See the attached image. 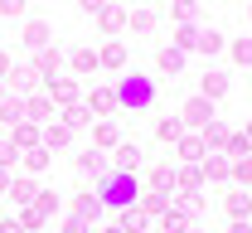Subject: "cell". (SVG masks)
Listing matches in <instances>:
<instances>
[{"label": "cell", "mask_w": 252, "mask_h": 233, "mask_svg": "<svg viewBox=\"0 0 252 233\" xmlns=\"http://www.w3.org/2000/svg\"><path fill=\"white\" fill-rule=\"evenodd\" d=\"M5 88L15 93V98H30V93H39V78H34V68H10V78H5Z\"/></svg>", "instance_id": "obj_11"}, {"label": "cell", "mask_w": 252, "mask_h": 233, "mask_svg": "<svg viewBox=\"0 0 252 233\" xmlns=\"http://www.w3.org/2000/svg\"><path fill=\"white\" fill-rule=\"evenodd\" d=\"M34 209H39L44 219H54V214H59V195H44V190H39V195H34Z\"/></svg>", "instance_id": "obj_40"}, {"label": "cell", "mask_w": 252, "mask_h": 233, "mask_svg": "<svg viewBox=\"0 0 252 233\" xmlns=\"http://www.w3.org/2000/svg\"><path fill=\"white\" fill-rule=\"evenodd\" d=\"M63 233H93V224H83V219H78V214H73V219H68V224H63Z\"/></svg>", "instance_id": "obj_45"}, {"label": "cell", "mask_w": 252, "mask_h": 233, "mask_svg": "<svg viewBox=\"0 0 252 233\" xmlns=\"http://www.w3.org/2000/svg\"><path fill=\"white\" fill-rule=\"evenodd\" d=\"M20 122H25V98L10 93V98L0 102V127H20Z\"/></svg>", "instance_id": "obj_25"}, {"label": "cell", "mask_w": 252, "mask_h": 233, "mask_svg": "<svg viewBox=\"0 0 252 233\" xmlns=\"http://www.w3.org/2000/svg\"><path fill=\"white\" fill-rule=\"evenodd\" d=\"M214 117H219V112H214V102H204V98H189L185 107H180V127H185V132H204Z\"/></svg>", "instance_id": "obj_3"}, {"label": "cell", "mask_w": 252, "mask_h": 233, "mask_svg": "<svg viewBox=\"0 0 252 233\" xmlns=\"http://www.w3.org/2000/svg\"><path fill=\"white\" fill-rule=\"evenodd\" d=\"M112 224H117V229H122V233H146V224H151V219H146L141 209H122V214H117Z\"/></svg>", "instance_id": "obj_30"}, {"label": "cell", "mask_w": 252, "mask_h": 233, "mask_svg": "<svg viewBox=\"0 0 252 233\" xmlns=\"http://www.w3.org/2000/svg\"><path fill=\"white\" fill-rule=\"evenodd\" d=\"M170 15H175L180 25H194V20H199V0H175V5H170Z\"/></svg>", "instance_id": "obj_39"}, {"label": "cell", "mask_w": 252, "mask_h": 233, "mask_svg": "<svg viewBox=\"0 0 252 233\" xmlns=\"http://www.w3.org/2000/svg\"><path fill=\"white\" fill-rule=\"evenodd\" d=\"M5 98H10V88H5V83H0V102H5Z\"/></svg>", "instance_id": "obj_51"}, {"label": "cell", "mask_w": 252, "mask_h": 233, "mask_svg": "<svg viewBox=\"0 0 252 233\" xmlns=\"http://www.w3.org/2000/svg\"><path fill=\"white\" fill-rule=\"evenodd\" d=\"M228 180H238V190H248L252 185V156H238V161L228 166Z\"/></svg>", "instance_id": "obj_35"}, {"label": "cell", "mask_w": 252, "mask_h": 233, "mask_svg": "<svg viewBox=\"0 0 252 233\" xmlns=\"http://www.w3.org/2000/svg\"><path fill=\"white\" fill-rule=\"evenodd\" d=\"M59 64H63V54L49 44V49H39V54H34L30 68H34V78H39V83H49V78H59Z\"/></svg>", "instance_id": "obj_6"}, {"label": "cell", "mask_w": 252, "mask_h": 233, "mask_svg": "<svg viewBox=\"0 0 252 233\" xmlns=\"http://www.w3.org/2000/svg\"><path fill=\"white\" fill-rule=\"evenodd\" d=\"M20 161H25V175H44V170H49V161H54V151H44V146H34V151H25Z\"/></svg>", "instance_id": "obj_29"}, {"label": "cell", "mask_w": 252, "mask_h": 233, "mask_svg": "<svg viewBox=\"0 0 252 233\" xmlns=\"http://www.w3.org/2000/svg\"><path fill=\"white\" fill-rule=\"evenodd\" d=\"M126 25H131V30H141V34H151L160 25V15L156 10H131V15H126Z\"/></svg>", "instance_id": "obj_37"}, {"label": "cell", "mask_w": 252, "mask_h": 233, "mask_svg": "<svg viewBox=\"0 0 252 233\" xmlns=\"http://www.w3.org/2000/svg\"><path fill=\"white\" fill-rule=\"evenodd\" d=\"M189 233H204V229H189Z\"/></svg>", "instance_id": "obj_54"}, {"label": "cell", "mask_w": 252, "mask_h": 233, "mask_svg": "<svg viewBox=\"0 0 252 233\" xmlns=\"http://www.w3.org/2000/svg\"><path fill=\"white\" fill-rule=\"evenodd\" d=\"M54 117H59V107L44 98V93H30V98H25V122H34V127H49Z\"/></svg>", "instance_id": "obj_5"}, {"label": "cell", "mask_w": 252, "mask_h": 233, "mask_svg": "<svg viewBox=\"0 0 252 233\" xmlns=\"http://www.w3.org/2000/svg\"><path fill=\"white\" fill-rule=\"evenodd\" d=\"M102 233H122V229H117V224H107V229H102Z\"/></svg>", "instance_id": "obj_52"}, {"label": "cell", "mask_w": 252, "mask_h": 233, "mask_svg": "<svg viewBox=\"0 0 252 233\" xmlns=\"http://www.w3.org/2000/svg\"><path fill=\"white\" fill-rule=\"evenodd\" d=\"M170 200H175V195H165V190H141V200H136V209H141L146 219H160V214L170 209Z\"/></svg>", "instance_id": "obj_14"}, {"label": "cell", "mask_w": 252, "mask_h": 233, "mask_svg": "<svg viewBox=\"0 0 252 233\" xmlns=\"http://www.w3.org/2000/svg\"><path fill=\"white\" fill-rule=\"evenodd\" d=\"M228 233H252V219H233V224H228Z\"/></svg>", "instance_id": "obj_48"}, {"label": "cell", "mask_w": 252, "mask_h": 233, "mask_svg": "<svg viewBox=\"0 0 252 233\" xmlns=\"http://www.w3.org/2000/svg\"><path fill=\"white\" fill-rule=\"evenodd\" d=\"M59 122L68 127V132H83V127L93 122V112H88L83 102H73V107H63V112H59Z\"/></svg>", "instance_id": "obj_24"}, {"label": "cell", "mask_w": 252, "mask_h": 233, "mask_svg": "<svg viewBox=\"0 0 252 233\" xmlns=\"http://www.w3.org/2000/svg\"><path fill=\"white\" fill-rule=\"evenodd\" d=\"M25 10H30V0H0V15H10V20L25 15Z\"/></svg>", "instance_id": "obj_43"}, {"label": "cell", "mask_w": 252, "mask_h": 233, "mask_svg": "<svg viewBox=\"0 0 252 233\" xmlns=\"http://www.w3.org/2000/svg\"><path fill=\"white\" fill-rule=\"evenodd\" d=\"M141 161H146V151H141L136 141H122V146H117V161H112V170H126V175H136V170H141Z\"/></svg>", "instance_id": "obj_13"}, {"label": "cell", "mask_w": 252, "mask_h": 233, "mask_svg": "<svg viewBox=\"0 0 252 233\" xmlns=\"http://www.w3.org/2000/svg\"><path fill=\"white\" fill-rule=\"evenodd\" d=\"M185 136V127H180V117H160L156 122V141H165V146H175Z\"/></svg>", "instance_id": "obj_31"}, {"label": "cell", "mask_w": 252, "mask_h": 233, "mask_svg": "<svg viewBox=\"0 0 252 233\" xmlns=\"http://www.w3.org/2000/svg\"><path fill=\"white\" fill-rule=\"evenodd\" d=\"M112 93H117V107H131V112H146V107L156 102V83H151L146 73H122V78L112 83Z\"/></svg>", "instance_id": "obj_2"}, {"label": "cell", "mask_w": 252, "mask_h": 233, "mask_svg": "<svg viewBox=\"0 0 252 233\" xmlns=\"http://www.w3.org/2000/svg\"><path fill=\"white\" fill-rule=\"evenodd\" d=\"M20 224H25V233H30V229H44L49 219H44V214H39L34 204H25V209H20Z\"/></svg>", "instance_id": "obj_41"}, {"label": "cell", "mask_w": 252, "mask_h": 233, "mask_svg": "<svg viewBox=\"0 0 252 233\" xmlns=\"http://www.w3.org/2000/svg\"><path fill=\"white\" fill-rule=\"evenodd\" d=\"M93 146H97V151H107V146L117 151V146H122V132H117V122H112V117H102V122L93 127Z\"/></svg>", "instance_id": "obj_18"}, {"label": "cell", "mask_w": 252, "mask_h": 233, "mask_svg": "<svg viewBox=\"0 0 252 233\" xmlns=\"http://www.w3.org/2000/svg\"><path fill=\"white\" fill-rule=\"evenodd\" d=\"M228 166H233V161H228V156H223V151H209V156H204V161H199V175H204V180H214V185H219V180H228Z\"/></svg>", "instance_id": "obj_16"}, {"label": "cell", "mask_w": 252, "mask_h": 233, "mask_svg": "<svg viewBox=\"0 0 252 233\" xmlns=\"http://www.w3.org/2000/svg\"><path fill=\"white\" fill-rule=\"evenodd\" d=\"M68 68H73L78 78H88V73L97 68V49H88V44H83V49H73V54H68Z\"/></svg>", "instance_id": "obj_22"}, {"label": "cell", "mask_w": 252, "mask_h": 233, "mask_svg": "<svg viewBox=\"0 0 252 233\" xmlns=\"http://www.w3.org/2000/svg\"><path fill=\"white\" fill-rule=\"evenodd\" d=\"M5 195H10V200H15L20 209H25V204H34V195H39V185H34V175H15Z\"/></svg>", "instance_id": "obj_19"}, {"label": "cell", "mask_w": 252, "mask_h": 233, "mask_svg": "<svg viewBox=\"0 0 252 233\" xmlns=\"http://www.w3.org/2000/svg\"><path fill=\"white\" fill-rule=\"evenodd\" d=\"M49 44H54V25H49V20H30V25H25V49L39 54V49H49Z\"/></svg>", "instance_id": "obj_12"}, {"label": "cell", "mask_w": 252, "mask_h": 233, "mask_svg": "<svg viewBox=\"0 0 252 233\" xmlns=\"http://www.w3.org/2000/svg\"><path fill=\"white\" fill-rule=\"evenodd\" d=\"M199 98H204V102H219V98H228V73L209 68V73H204V88H199Z\"/></svg>", "instance_id": "obj_17"}, {"label": "cell", "mask_w": 252, "mask_h": 233, "mask_svg": "<svg viewBox=\"0 0 252 233\" xmlns=\"http://www.w3.org/2000/svg\"><path fill=\"white\" fill-rule=\"evenodd\" d=\"M97 25H102V34H117V30L126 25V10H122V5H112V0H107V5L97 10Z\"/></svg>", "instance_id": "obj_21"}, {"label": "cell", "mask_w": 252, "mask_h": 233, "mask_svg": "<svg viewBox=\"0 0 252 233\" xmlns=\"http://www.w3.org/2000/svg\"><path fill=\"white\" fill-rule=\"evenodd\" d=\"M175 49H180V54L199 49V25H180V30H175Z\"/></svg>", "instance_id": "obj_38"}, {"label": "cell", "mask_w": 252, "mask_h": 233, "mask_svg": "<svg viewBox=\"0 0 252 233\" xmlns=\"http://www.w3.org/2000/svg\"><path fill=\"white\" fill-rule=\"evenodd\" d=\"M97 68H112V73H122V68H126V39H107V44L97 49Z\"/></svg>", "instance_id": "obj_8"}, {"label": "cell", "mask_w": 252, "mask_h": 233, "mask_svg": "<svg viewBox=\"0 0 252 233\" xmlns=\"http://www.w3.org/2000/svg\"><path fill=\"white\" fill-rule=\"evenodd\" d=\"M83 107H88L93 117H112V112H117V93H112V88H93Z\"/></svg>", "instance_id": "obj_15"}, {"label": "cell", "mask_w": 252, "mask_h": 233, "mask_svg": "<svg viewBox=\"0 0 252 233\" xmlns=\"http://www.w3.org/2000/svg\"><path fill=\"white\" fill-rule=\"evenodd\" d=\"M0 233H25V224L20 219H0Z\"/></svg>", "instance_id": "obj_47"}, {"label": "cell", "mask_w": 252, "mask_h": 233, "mask_svg": "<svg viewBox=\"0 0 252 233\" xmlns=\"http://www.w3.org/2000/svg\"><path fill=\"white\" fill-rule=\"evenodd\" d=\"M15 161H20V151H15V146L0 136V166H15Z\"/></svg>", "instance_id": "obj_44"}, {"label": "cell", "mask_w": 252, "mask_h": 233, "mask_svg": "<svg viewBox=\"0 0 252 233\" xmlns=\"http://www.w3.org/2000/svg\"><path fill=\"white\" fill-rule=\"evenodd\" d=\"M223 156L228 161H238V156H252V141L243 132H228V141H223Z\"/></svg>", "instance_id": "obj_33"}, {"label": "cell", "mask_w": 252, "mask_h": 233, "mask_svg": "<svg viewBox=\"0 0 252 233\" xmlns=\"http://www.w3.org/2000/svg\"><path fill=\"white\" fill-rule=\"evenodd\" d=\"M10 180H15V175H10V170L0 166V195H5V190H10Z\"/></svg>", "instance_id": "obj_50"}, {"label": "cell", "mask_w": 252, "mask_h": 233, "mask_svg": "<svg viewBox=\"0 0 252 233\" xmlns=\"http://www.w3.org/2000/svg\"><path fill=\"white\" fill-rule=\"evenodd\" d=\"M156 68L160 73H180V68H185V54H180L175 44H165V49H156Z\"/></svg>", "instance_id": "obj_28"}, {"label": "cell", "mask_w": 252, "mask_h": 233, "mask_svg": "<svg viewBox=\"0 0 252 233\" xmlns=\"http://www.w3.org/2000/svg\"><path fill=\"white\" fill-rule=\"evenodd\" d=\"M141 190H146V185H141L136 175H126V170H107V175H102V185H97V200L107 204V209H117V214H122V209H136Z\"/></svg>", "instance_id": "obj_1"}, {"label": "cell", "mask_w": 252, "mask_h": 233, "mask_svg": "<svg viewBox=\"0 0 252 233\" xmlns=\"http://www.w3.org/2000/svg\"><path fill=\"white\" fill-rule=\"evenodd\" d=\"M248 15H252V5H248Z\"/></svg>", "instance_id": "obj_55"}, {"label": "cell", "mask_w": 252, "mask_h": 233, "mask_svg": "<svg viewBox=\"0 0 252 233\" xmlns=\"http://www.w3.org/2000/svg\"><path fill=\"white\" fill-rule=\"evenodd\" d=\"M102 5H107V0H78V10H83V15H97Z\"/></svg>", "instance_id": "obj_46"}, {"label": "cell", "mask_w": 252, "mask_h": 233, "mask_svg": "<svg viewBox=\"0 0 252 233\" xmlns=\"http://www.w3.org/2000/svg\"><path fill=\"white\" fill-rule=\"evenodd\" d=\"M73 214H78L83 224H102V219H107V204L97 200V195H88V190H83V195L73 200Z\"/></svg>", "instance_id": "obj_10"}, {"label": "cell", "mask_w": 252, "mask_h": 233, "mask_svg": "<svg viewBox=\"0 0 252 233\" xmlns=\"http://www.w3.org/2000/svg\"><path fill=\"white\" fill-rule=\"evenodd\" d=\"M189 229H194V219H185V214H180L175 204H170V209L160 214V233H189Z\"/></svg>", "instance_id": "obj_27"}, {"label": "cell", "mask_w": 252, "mask_h": 233, "mask_svg": "<svg viewBox=\"0 0 252 233\" xmlns=\"http://www.w3.org/2000/svg\"><path fill=\"white\" fill-rule=\"evenodd\" d=\"M228 219H252V195L248 190H233L228 195Z\"/></svg>", "instance_id": "obj_32"}, {"label": "cell", "mask_w": 252, "mask_h": 233, "mask_svg": "<svg viewBox=\"0 0 252 233\" xmlns=\"http://www.w3.org/2000/svg\"><path fill=\"white\" fill-rule=\"evenodd\" d=\"M233 64L252 68V39H233Z\"/></svg>", "instance_id": "obj_42"}, {"label": "cell", "mask_w": 252, "mask_h": 233, "mask_svg": "<svg viewBox=\"0 0 252 233\" xmlns=\"http://www.w3.org/2000/svg\"><path fill=\"white\" fill-rule=\"evenodd\" d=\"M78 170H83V175H97V180H102V175H107V156H102V151H97V146H88V151H83V156H78Z\"/></svg>", "instance_id": "obj_20"}, {"label": "cell", "mask_w": 252, "mask_h": 233, "mask_svg": "<svg viewBox=\"0 0 252 233\" xmlns=\"http://www.w3.org/2000/svg\"><path fill=\"white\" fill-rule=\"evenodd\" d=\"M175 151H180V161H185V166H199V161L209 156V146H204V136H199V132H185L180 141H175Z\"/></svg>", "instance_id": "obj_7"}, {"label": "cell", "mask_w": 252, "mask_h": 233, "mask_svg": "<svg viewBox=\"0 0 252 233\" xmlns=\"http://www.w3.org/2000/svg\"><path fill=\"white\" fill-rule=\"evenodd\" d=\"M44 98L54 102V107H73V102H83V88L73 78H49L44 83Z\"/></svg>", "instance_id": "obj_4"}, {"label": "cell", "mask_w": 252, "mask_h": 233, "mask_svg": "<svg viewBox=\"0 0 252 233\" xmlns=\"http://www.w3.org/2000/svg\"><path fill=\"white\" fill-rule=\"evenodd\" d=\"M146 190H165V195H175V166L160 161V166L151 170V185H146Z\"/></svg>", "instance_id": "obj_26"}, {"label": "cell", "mask_w": 252, "mask_h": 233, "mask_svg": "<svg viewBox=\"0 0 252 233\" xmlns=\"http://www.w3.org/2000/svg\"><path fill=\"white\" fill-rule=\"evenodd\" d=\"M199 136H204V146H209V151H223V141H228V127H223L219 117H214V122H209V127H204Z\"/></svg>", "instance_id": "obj_36"}, {"label": "cell", "mask_w": 252, "mask_h": 233, "mask_svg": "<svg viewBox=\"0 0 252 233\" xmlns=\"http://www.w3.org/2000/svg\"><path fill=\"white\" fill-rule=\"evenodd\" d=\"M10 68H15V64H10V54H5V49H0V83H5V78H10Z\"/></svg>", "instance_id": "obj_49"}, {"label": "cell", "mask_w": 252, "mask_h": 233, "mask_svg": "<svg viewBox=\"0 0 252 233\" xmlns=\"http://www.w3.org/2000/svg\"><path fill=\"white\" fill-rule=\"evenodd\" d=\"M223 49H228V39H223L214 25H209V30H199V54H223Z\"/></svg>", "instance_id": "obj_34"}, {"label": "cell", "mask_w": 252, "mask_h": 233, "mask_svg": "<svg viewBox=\"0 0 252 233\" xmlns=\"http://www.w3.org/2000/svg\"><path fill=\"white\" fill-rule=\"evenodd\" d=\"M10 146L25 156V151H34V146H44V127H34V122H20V127H10Z\"/></svg>", "instance_id": "obj_9"}, {"label": "cell", "mask_w": 252, "mask_h": 233, "mask_svg": "<svg viewBox=\"0 0 252 233\" xmlns=\"http://www.w3.org/2000/svg\"><path fill=\"white\" fill-rule=\"evenodd\" d=\"M243 136H248V141H252V117H248V132H243Z\"/></svg>", "instance_id": "obj_53"}, {"label": "cell", "mask_w": 252, "mask_h": 233, "mask_svg": "<svg viewBox=\"0 0 252 233\" xmlns=\"http://www.w3.org/2000/svg\"><path fill=\"white\" fill-rule=\"evenodd\" d=\"M63 146H73V132L63 122H49L44 127V151H63Z\"/></svg>", "instance_id": "obj_23"}]
</instances>
